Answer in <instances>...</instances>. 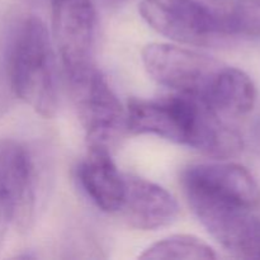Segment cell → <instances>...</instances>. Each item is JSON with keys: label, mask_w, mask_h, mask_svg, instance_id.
<instances>
[{"label": "cell", "mask_w": 260, "mask_h": 260, "mask_svg": "<svg viewBox=\"0 0 260 260\" xmlns=\"http://www.w3.org/2000/svg\"><path fill=\"white\" fill-rule=\"evenodd\" d=\"M68 80L89 146L108 147L126 127V111L116 93L94 65Z\"/></svg>", "instance_id": "cell-3"}, {"label": "cell", "mask_w": 260, "mask_h": 260, "mask_svg": "<svg viewBox=\"0 0 260 260\" xmlns=\"http://www.w3.org/2000/svg\"><path fill=\"white\" fill-rule=\"evenodd\" d=\"M27 3H30V4H41L43 2H47V0H25Z\"/></svg>", "instance_id": "cell-17"}, {"label": "cell", "mask_w": 260, "mask_h": 260, "mask_svg": "<svg viewBox=\"0 0 260 260\" xmlns=\"http://www.w3.org/2000/svg\"><path fill=\"white\" fill-rule=\"evenodd\" d=\"M142 62L155 81L177 93L203 99L218 70V61L167 43H150L141 52Z\"/></svg>", "instance_id": "cell-5"}, {"label": "cell", "mask_w": 260, "mask_h": 260, "mask_svg": "<svg viewBox=\"0 0 260 260\" xmlns=\"http://www.w3.org/2000/svg\"><path fill=\"white\" fill-rule=\"evenodd\" d=\"M0 79L14 98L20 99L45 118L58 109L56 55L47 27L30 15L13 30L0 62Z\"/></svg>", "instance_id": "cell-2"}, {"label": "cell", "mask_w": 260, "mask_h": 260, "mask_svg": "<svg viewBox=\"0 0 260 260\" xmlns=\"http://www.w3.org/2000/svg\"><path fill=\"white\" fill-rule=\"evenodd\" d=\"M220 14L223 36L260 37V0H230Z\"/></svg>", "instance_id": "cell-14"}, {"label": "cell", "mask_w": 260, "mask_h": 260, "mask_svg": "<svg viewBox=\"0 0 260 260\" xmlns=\"http://www.w3.org/2000/svg\"><path fill=\"white\" fill-rule=\"evenodd\" d=\"M80 184L88 197L104 212L121 211L126 194L124 175L117 169L108 147L89 146L78 168Z\"/></svg>", "instance_id": "cell-11"}, {"label": "cell", "mask_w": 260, "mask_h": 260, "mask_svg": "<svg viewBox=\"0 0 260 260\" xmlns=\"http://www.w3.org/2000/svg\"><path fill=\"white\" fill-rule=\"evenodd\" d=\"M202 101L218 114L243 116L255 106V84L245 71L222 66Z\"/></svg>", "instance_id": "cell-12"}, {"label": "cell", "mask_w": 260, "mask_h": 260, "mask_svg": "<svg viewBox=\"0 0 260 260\" xmlns=\"http://www.w3.org/2000/svg\"><path fill=\"white\" fill-rule=\"evenodd\" d=\"M9 223H13V212L4 200H0V244L4 239Z\"/></svg>", "instance_id": "cell-15"}, {"label": "cell", "mask_w": 260, "mask_h": 260, "mask_svg": "<svg viewBox=\"0 0 260 260\" xmlns=\"http://www.w3.org/2000/svg\"><path fill=\"white\" fill-rule=\"evenodd\" d=\"M52 29L66 78L93 66L96 12L91 0H50Z\"/></svg>", "instance_id": "cell-7"}, {"label": "cell", "mask_w": 260, "mask_h": 260, "mask_svg": "<svg viewBox=\"0 0 260 260\" xmlns=\"http://www.w3.org/2000/svg\"><path fill=\"white\" fill-rule=\"evenodd\" d=\"M216 253L208 244L192 235H174L150 245L140 259L212 260Z\"/></svg>", "instance_id": "cell-13"}, {"label": "cell", "mask_w": 260, "mask_h": 260, "mask_svg": "<svg viewBox=\"0 0 260 260\" xmlns=\"http://www.w3.org/2000/svg\"><path fill=\"white\" fill-rule=\"evenodd\" d=\"M124 182L126 194L121 211L132 228L157 230L177 220L179 206L165 188L134 175H124Z\"/></svg>", "instance_id": "cell-10"}, {"label": "cell", "mask_w": 260, "mask_h": 260, "mask_svg": "<svg viewBox=\"0 0 260 260\" xmlns=\"http://www.w3.org/2000/svg\"><path fill=\"white\" fill-rule=\"evenodd\" d=\"M140 14L157 33L177 42L206 45L223 36L220 10L201 0H142Z\"/></svg>", "instance_id": "cell-6"}, {"label": "cell", "mask_w": 260, "mask_h": 260, "mask_svg": "<svg viewBox=\"0 0 260 260\" xmlns=\"http://www.w3.org/2000/svg\"><path fill=\"white\" fill-rule=\"evenodd\" d=\"M185 194L202 225L229 253L241 259H260V217L253 210L196 190H185Z\"/></svg>", "instance_id": "cell-4"}, {"label": "cell", "mask_w": 260, "mask_h": 260, "mask_svg": "<svg viewBox=\"0 0 260 260\" xmlns=\"http://www.w3.org/2000/svg\"><path fill=\"white\" fill-rule=\"evenodd\" d=\"M208 3H211V4H216V5H222V9L223 8H226V5L230 3V0H207ZM221 9V10H222Z\"/></svg>", "instance_id": "cell-16"}, {"label": "cell", "mask_w": 260, "mask_h": 260, "mask_svg": "<svg viewBox=\"0 0 260 260\" xmlns=\"http://www.w3.org/2000/svg\"><path fill=\"white\" fill-rule=\"evenodd\" d=\"M113 2H124V0H113Z\"/></svg>", "instance_id": "cell-18"}, {"label": "cell", "mask_w": 260, "mask_h": 260, "mask_svg": "<svg viewBox=\"0 0 260 260\" xmlns=\"http://www.w3.org/2000/svg\"><path fill=\"white\" fill-rule=\"evenodd\" d=\"M0 200L12 208L13 223L29 228L36 205L35 167L25 147L13 140L0 141Z\"/></svg>", "instance_id": "cell-9"}, {"label": "cell", "mask_w": 260, "mask_h": 260, "mask_svg": "<svg viewBox=\"0 0 260 260\" xmlns=\"http://www.w3.org/2000/svg\"><path fill=\"white\" fill-rule=\"evenodd\" d=\"M184 190H196L239 207L255 210L260 187L245 167L235 162H202L183 173Z\"/></svg>", "instance_id": "cell-8"}, {"label": "cell", "mask_w": 260, "mask_h": 260, "mask_svg": "<svg viewBox=\"0 0 260 260\" xmlns=\"http://www.w3.org/2000/svg\"><path fill=\"white\" fill-rule=\"evenodd\" d=\"M126 127L137 135H154L185 145L216 159H230L243 151L244 141L235 128L198 96L177 93L156 101L132 99Z\"/></svg>", "instance_id": "cell-1"}]
</instances>
